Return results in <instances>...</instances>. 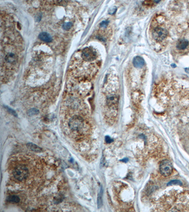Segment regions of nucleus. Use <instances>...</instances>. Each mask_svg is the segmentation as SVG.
<instances>
[{
    "mask_svg": "<svg viewBox=\"0 0 189 212\" xmlns=\"http://www.w3.org/2000/svg\"><path fill=\"white\" fill-rule=\"evenodd\" d=\"M69 129L73 135L79 138L84 135L90 129L88 122L80 115H73L68 121Z\"/></svg>",
    "mask_w": 189,
    "mask_h": 212,
    "instance_id": "f257e3e1",
    "label": "nucleus"
},
{
    "mask_svg": "<svg viewBox=\"0 0 189 212\" xmlns=\"http://www.w3.org/2000/svg\"><path fill=\"white\" fill-rule=\"evenodd\" d=\"M29 168L26 164L19 163L11 168V178L18 182H23L26 180L29 176Z\"/></svg>",
    "mask_w": 189,
    "mask_h": 212,
    "instance_id": "f03ea898",
    "label": "nucleus"
},
{
    "mask_svg": "<svg viewBox=\"0 0 189 212\" xmlns=\"http://www.w3.org/2000/svg\"><path fill=\"white\" fill-rule=\"evenodd\" d=\"M174 207L176 211H189V193H182L178 196Z\"/></svg>",
    "mask_w": 189,
    "mask_h": 212,
    "instance_id": "7ed1b4c3",
    "label": "nucleus"
},
{
    "mask_svg": "<svg viewBox=\"0 0 189 212\" xmlns=\"http://www.w3.org/2000/svg\"><path fill=\"white\" fill-rule=\"evenodd\" d=\"M167 34L166 29L157 26L152 31V36L156 41L161 42L167 37Z\"/></svg>",
    "mask_w": 189,
    "mask_h": 212,
    "instance_id": "20e7f679",
    "label": "nucleus"
},
{
    "mask_svg": "<svg viewBox=\"0 0 189 212\" xmlns=\"http://www.w3.org/2000/svg\"><path fill=\"white\" fill-rule=\"evenodd\" d=\"M172 164L170 161L164 160L162 162L159 167L160 174L164 177H167L172 172Z\"/></svg>",
    "mask_w": 189,
    "mask_h": 212,
    "instance_id": "39448f33",
    "label": "nucleus"
},
{
    "mask_svg": "<svg viewBox=\"0 0 189 212\" xmlns=\"http://www.w3.org/2000/svg\"><path fill=\"white\" fill-rule=\"evenodd\" d=\"M83 60L86 61H92L97 57V53L94 50L91 48H86L83 50L82 53Z\"/></svg>",
    "mask_w": 189,
    "mask_h": 212,
    "instance_id": "423d86ee",
    "label": "nucleus"
},
{
    "mask_svg": "<svg viewBox=\"0 0 189 212\" xmlns=\"http://www.w3.org/2000/svg\"><path fill=\"white\" fill-rule=\"evenodd\" d=\"M4 64L14 66L17 64L18 57L15 53L13 52H7L4 57Z\"/></svg>",
    "mask_w": 189,
    "mask_h": 212,
    "instance_id": "0eeeda50",
    "label": "nucleus"
},
{
    "mask_svg": "<svg viewBox=\"0 0 189 212\" xmlns=\"http://www.w3.org/2000/svg\"><path fill=\"white\" fill-rule=\"evenodd\" d=\"M133 64L135 67L141 69L144 66L145 62L142 57L139 56L136 57L133 59Z\"/></svg>",
    "mask_w": 189,
    "mask_h": 212,
    "instance_id": "6e6552de",
    "label": "nucleus"
},
{
    "mask_svg": "<svg viewBox=\"0 0 189 212\" xmlns=\"http://www.w3.org/2000/svg\"><path fill=\"white\" fill-rule=\"evenodd\" d=\"M189 42L185 39H181L179 40L177 43V48L179 50H184L188 46Z\"/></svg>",
    "mask_w": 189,
    "mask_h": 212,
    "instance_id": "1a4fd4ad",
    "label": "nucleus"
},
{
    "mask_svg": "<svg viewBox=\"0 0 189 212\" xmlns=\"http://www.w3.org/2000/svg\"><path fill=\"white\" fill-rule=\"evenodd\" d=\"M39 38L40 40L45 42H51L52 41V38L50 34L46 32L41 33L39 36Z\"/></svg>",
    "mask_w": 189,
    "mask_h": 212,
    "instance_id": "9d476101",
    "label": "nucleus"
},
{
    "mask_svg": "<svg viewBox=\"0 0 189 212\" xmlns=\"http://www.w3.org/2000/svg\"><path fill=\"white\" fill-rule=\"evenodd\" d=\"M103 188L102 187H101L100 189V190L99 193L98 194V197H97V207L98 208H100L103 205Z\"/></svg>",
    "mask_w": 189,
    "mask_h": 212,
    "instance_id": "9b49d317",
    "label": "nucleus"
},
{
    "mask_svg": "<svg viewBox=\"0 0 189 212\" xmlns=\"http://www.w3.org/2000/svg\"><path fill=\"white\" fill-rule=\"evenodd\" d=\"M27 147L28 149H31V151H35V152H40L42 151V149L40 147L37 146V145L34 144L33 143H28Z\"/></svg>",
    "mask_w": 189,
    "mask_h": 212,
    "instance_id": "f8f14e48",
    "label": "nucleus"
},
{
    "mask_svg": "<svg viewBox=\"0 0 189 212\" xmlns=\"http://www.w3.org/2000/svg\"><path fill=\"white\" fill-rule=\"evenodd\" d=\"M7 200L9 202H10L15 203H19L20 201V198L18 197V196L15 195H11V196H9Z\"/></svg>",
    "mask_w": 189,
    "mask_h": 212,
    "instance_id": "ddd939ff",
    "label": "nucleus"
},
{
    "mask_svg": "<svg viewBox=\"0 0 189 212\" xmlns=\"http://www.w3.org/2000/svg\"><path fill=\"white\" fill-rule=\"evenodd\" d=\"M167 185H168V186H170V185H180V186H182V183L180 181L175 180H172V181H170V182H169L167 184Z\"/></svg>",
    "mask_w": 189,
    "mask_h": 212,
    "instance_id": "4468645a",
    "label": "nucleus"
},
{
    "mask_svg": "<svg viewBox=\"0 0 189 212\" xmlns=\"http://www.w3.org/2000/svg\"><path fill=\"white\" fill-rule=\"evenodd\" d=\"M72 22H67V23L64 24L62 26V27L64 30H68L72 28Z\"/></svg>",
    "mask_w": 189,
    "mask_h": 212,
    "instance_id": "2eb2a0df",
    "label": "nucleus"
},
{
    "mask_svg": "<svg viewBox=\"0 0 189 212\" xmlns=\"http://www.w3.org/2000/svg\"><path fill=\"white\" fill-rule=\"evenodd\" d=\"M38 113V111L36 109H33V110H29V111L28 112V114L29 116H32V115H36Z\"/></svg>",
    "mask_w": 189,
    "mask_h": 212,
    "instance_id": "dca6fc26",
    "label": "nucleus"
},
{
    "mask_svg": "<svg viewBox=\"0 0 189 212\" xmlns=\"http://www.w3.org/2000/svg\"><path fill=\"white\" fill-rule=\"evenodd\" d=\"M105 141H106V143H111L113 141V140H112L110 137L107 136L105 137Z\"/></svg>",
    "mask_w": 189,
    "mask_h": 212,
    "instance_id": "f3484780",
    "label": "nucleus"
},
{
    "mask_svg": "<svg viewBox=\"0 0 189 212\" xmlns=\"http://www.w3.org/2000/svg\"><path fill=\"white\" fill-rule=\"evenodd\" d=\"M7 110H8L11 114L14 115V116H17V114L13 110H11V108H9L8 107H6Z\"/></svg>",
    "mask_w": 189,
    "mask_h": 212,
    "instance_id": "a211bd4d",
    "label": "nucleus"
},
{
    "mask_svg": "<svg viewBox=\"0 0 189 212\" xmlns=\"http://www.w3.org/2000/svg\"><path fill=\"white\" fill-rule=\"evenodd\" d=\"M108 24V22H107V21H103V22H102L101 24H100V26H101L102 27H106V26Z\"/></svg>",
    "mask_w": 189,
    "mask_h": 212,
    "instance_id": "6ab92c4d",
    "label": "nucleus"
},
{
    "mask_svg": "<svg viewBox=\"0 0 189 212\" xmlns=\"http://www.w3.org/2000/svg\"><path fill=\"white\" fill-rule=\"evenodd\" d=\"M128 161V159H123V160H121V161L123 162L124 163H126Z\"/></svg>",
    "mask_w": 189,
    "mask_h": 212,
    "instance_id": "aec40b11",
    "label": "nucleus"
}]
</instances>
